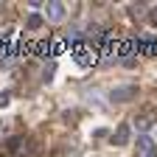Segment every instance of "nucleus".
Segmentation results:
<instances>
[{
  "label": "nucleus",
  "instance_id": "7",
  "mask_svg": "<svg viewBox=\"0 0 157 157\" xmlns=\"http://www.w3.org/2000/svg\"><path fill=\"white\" fill-rule=\"evenodd\" d=\"M140 45H143V53H157V39L146 36V39H140Z\"/></svg>",
  "mask_w": 157,
  "mask_h": 157
},
{
  "label": "nucleus",
  "instance_id": "4",
  "mask_svg": "<svg viewBox=\"0 0 157 157\" xmlns=\"http://www.w3.org/2000/svg\"><path fill=\"white\" fill-rule=\"evenodd\" d=\"M129 132H132V129H129V124H121V126L115 129L112 143H115V146H126V143H129Z\"/></svg>",
  "mask_w": 157,
  "mask_h": 157
},
{
  "label": "nucleus",
  "instance_id": "1",
  "mask_svg": "<svg viewBox=\"0 0 157 157\" xmlns=\"http://www.w3.org/2000/svg\"><path fill=\"white\" fill-rule=\"evenodd\" d=\"M135 95H137V87H135V84H121V87H115V90L109 93V101L126 104V101H132Z\"/></svg>",
  "mask_w": 157,
  "mask_h": 157
},
{
  "label": "nucleus",
  "instance_id": "6",
  "mask_svg": "<svg viewBox=\"0 0 157 157\" xmlns=\"http://www.w3.org/2000/svg\"><path fill=\"white\" fill-rule=\"evenodd\" d=\"M25 25H28L31 31H36V28H42V14H36V11H34V14H31V17L25 20Z\"/></svg>",
  "mask_w": 157,
  "mask_h": 157
},
{
  "label": "nucleus",
  "instance_id": "2",
  "mask_svg": "<svg viewBox=\"0 0 157 157\" xmlns=\"http://www.w3.org/2000/svg\"><path fill=\"white\" fill-rule=\"evenodd\" d=\"M135 157H157V149H154V140L149 135H140L137 137V151Z\"/></svg>",
  "mask_w": 157,
  "mask_h": 157
},
{
  "label": "nucleus",
  "instance_id": "11",
  "mask_svg": "<svg viewBox=\"0 0 157 157\" xmlns=\"http://www.w3.org/2000/svg\"><path fill=\"white\" fill-rule=\"evenodd\" d=\"M62 51H65V39H56L53 48H51V53H62Z\"/></svg>",
  "mask_w": 157,
  "mask_h": 157
},
{
  "label": "nucleus",
  "instance_id": "3",
  "mask_svg": "<svg viewBox=\"0 0 157 157\" xmlns=\"http://www.w3.org/2000/svg\"><path fill=\"white\" fill-rule=\"evenodd\" d=\"M45 17L51 20V23H59V20H65V3H59V0L48 3V6H45Z\"/></svg>",
  "mask_w": 157,
  "mask_h": 157
},
{
  "label": "nucleus",
  "instance_id": "10",
  "mask_svg": "<svg viewBox=\"0 0 157 157\" xmlns=\"http://www.w3.org/2000/svg\"><path fill=\"white\" fill-rule=\"evenodd\" d=\"M9 104H11V93L3 90V93H0V107H9Z\"/></svg>",
  "mask_w": 157,
  "mask_h": 157
},
{
  "label": "nucleus",
  "instance_id": "8",
  "mask_svg": "<svg viewBox=\"0 0 157 157\" xmlns=\"http://www.w3.org/2000/svg\"><path fill=\"white\" fill-rule=\"evenodd\" d=\"M53 70H56V62L51 59V62L45 65V70H42V78H45V82H51V78H53Z\"/></svg>",
  "mask_w": 157,
  "mask_h": 157
},
{
  "label": "nucleus",
  "instance_id": "9",
  "mask_svg": "<svg viewBox=\"0 0 157 157\" xmlns=\"http://www.w3.org/2000/svg\"><path fill=\"white\" fill-rule=\"evenodd\" d=\"M129 14L132 17H143L146 14V6H129Z\"/></svg>",
  "mask_w": 157,
  "mask_h": 157
},
{
  "label": "nucleus",
  "instance_id": "12",
  "mask_svg": "<svg viewBox=\"0 0 157 157\" xmlns=\"http://www.w3.org/2000/svg\"><path fill=\"white\" fill-rule=\"evenodd\" d=\"M0 135H3V126H0Z\"/></svg>",
  "mask_w": 157,
  "mask_h": 157
},
{
  "label": "nucleus",
  "instance_id": "5",
  "mask_svg": "<svg viewBox=\"0 0 157 157\" xmlns=\"http://www.w3.org/2000/svg\"><path fill=\"white\" fill-rule=\"evenodd\" d=\"M135 124H137V129H140V132H146L149 126H154V115H151V112H143Z\"/></svg>",
  "mask_w": 157,
  "mask_h": 157
}]
</instances>
